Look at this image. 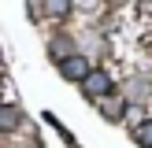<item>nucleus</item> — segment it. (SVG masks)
Instances as JSON below:
<instances>
[{
	"label": "nucleus",
	"mask_w": 152,
	"mask_h": 148,
	"mask_svg": "<svg viewBox=\"0 0 152 148\" xmlns=\"http://www.w3.org/2000/svg\"><path fill=\"white\" fill-rule=\"evenodd\" d=\"M130 96H137V100H141V96H148V85H145V81H130Z\"/></svg>",
	"instance_id": "obj_8"
},
{
	"label": "nucleus",
	"mask_w": 152,
	"mask_h": 148,
	"mask_svg": "<svg viewBox=\"0 0 152 148\" xmlns=\"http://www.w3.org/2000/svg\"><path fill=\"white\" fill-rule=\"evenodd\" d=\"M134 141H137L141 148H152V118H141V122L134 126Z\"/></svg>",
	"instance_id": "obj_6"
},
{
	"label": "nucleus",
	"mask_w": 152,
	"mask_h": 148,
	"mask_svg": "<svg viewBox=\"0 0 152 148\" xmlns=\"http://www.w3.org/2000/svg\"><path fill=\"white\" fill-rule=\"evenodd\" d=\"M45 15H52V19H63V15H71V4H63V0H52V4H45Z\"/></svg>",
	"instance_id": "obj_7"
},
{
	"label": "nucleus",
	"mask_w": 152,
	"mask_h": 148,
	"mask_svg": "<svg viewBox=\"0 0 152 148\" xmlns=\"http://www.w3.org/2000/svg\"><path fill=\"white\" fill-rule=\"evenodd\" d=\"M59 74H63L67 81H86L89 74H93V67H89L86 56H78V52H74L71 59H63V63H59Z\"/></svg>",
	"instance_id": "obj_2"
},
{
	"label": "nucleus",
	"mask_w": 152,
	"mask_h": 148,
	"mask_svg": "<svg viewBox=\"0 0 152 148\" xmlns=\"http://www.w3.org/2000/svg\"><path fill=\"white\" fill-rule=\"evenodd\" d=\"M82 93H86L89 100H104V96H111V93H115V81H111L104 70H93L86 81H82Z\"/></svg>",
	"instance_id": "obj_1"
},
{
	"label": "nucleus",
	"mask_w": 152,
	"mask_h": 148,
	"mask_svg": "<svg viewBox=\"0 0 152 148\" xmlns=\"http://www.w3.org/2000/svg\"><path fill=\"white\" fill-rule=\"evenodd\" d=\"M123 107H126V100H123V96H115V93L100 100V115L108 118V122H119V118H123Z\"/></svg>",
	"instance_id": "obj_4"
},
{
	"label": "nucleus",
	"mask_w": 152,
	"mask_h": 148,
	"mask_svg": "<svg viewBox=\"0 0 152 148\" xmlns=\"http://www.w3.org/2000/svg\"><path fill=\"white\" fill-rule=\"evenodd\" d=\"M22 126V111L15 104H0V133H15Z\"/></svg>",
	"instance_id": "obj_3"
},
{
	"label": "nucleus",
	"mask_w": 152,
	"mask_h": 148,
	"mask_svg": "<svg viewBox=\"0 0 152 148\" xmlns=\"http://www.w3.org/2000/svg\"><path fill=\"white\" fill-rule=\"evenodd\" d=\"M0 104H4V100H0Z\"/></svg>",
	"instance_id": "obj_9"
},
{
	"label": "nucleus",
	"mask_w": 152,
	"mask_h": 148,
	"mask_svg": "<svg viewBox=\"0 0 152 148\" xmlns=\"http://www.w3.org/2000/svg\"><path fill=\"white\" fill-rule=\"evenodd\" d=\"M71 56H74V41L56 37V41H52V59H56V63H63V59H71Z\"/></svg>",
	"instance_id": "obj_5"
}]
</instances>
